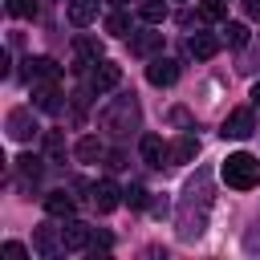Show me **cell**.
I'll return each instance as SVG.
<instances>
[{
  "instance_id": "1",
  "label": "cell",
  "mask_w": 260,
  "mask_h": 260,
  "mask_svg": "<svg viewBox=\"0 0 260 260\" xmlns=\"http://www.w3.org/2000/svg\"><path fill=\"white\" fill-rule=\"evenodd\" d=\"M219 179L232 187V191H252L260 183V158L248 154V150H236L219 162Z\"/></svg>"
},
{
  "instance_id": "2",
  "label": "cell",
  "mask_w": 260,
  "mask_h": 260,
  "mask_svg": "<svg viewBox=\"0 0 260 260\" xmlns=\"http://www.w3.org/2000/svg\"><path fill=\"white\" fill-rule=\"evenodd\" d=\"M122 81V65H114V61H93V69H89V89L93 93H106V89H114Z\"/></svg>"
},
{
  "instance_id": "3",
  "label": "cell",
  "mask_w": 260,
  "mask_h": 260,
  "mask_svg": "<svg viewBox=\"0 0 260 260\" xmlns=\"http://www.w3.org/2000/svg\"><path fill=\"white\" fill-rule=\"evenodd\" d=\"M24 65H28V69H24V77H28V85H45V81H61V69H57V61H49V57H28Z\"/></svg>"
},
{
  "instance_id": "4",
  "label": "cell",
  "mask_w": 260,
  "mask_h": 260,
  "mask_svg": "<svg viewBox=\"0 0 260 260\" xmlns=\"http://www.w3.org/2000/svg\"><path fill=\"white\" fill-rule=\"evenodd\" d=\"M223 138H248V134H256V118H252V110H232L228 118H223V130H219Z\"/></svg>"
},
{
  "instance_id": "5",
  "label": "cell",
  "mask_w": 260,
  "mask_h": 260,
  "mask_svg": "<svg viewBox=\"0 0 260 260\" xmlns=\"http://www.w3.org/2000/svg\"><path fill=\"white\" fill-rule=\"evenodd\" d=\"M61 248H65V252L89 248V228H85L81 219H65V228H61Z\"/></svg>"
},
{
  "instance_id": "6",
  "label": "cell",
  "mask_w": 260,
  "mask_h": 260,
  "mask_svg": "<svg viewBox=\"0 0 260 260\" xmlns=\"http://www.w3.org/2000/svg\"><path fill=\"white\" fill-rule=\"evenodd\" d=\"M175 77H179V65H175L171 57H154V61L146 65V81H150V85H175Z\"/></svg>"
},
{
  "instance_id": "7",
  "label": "cell",
  "mask_w": 260,
  "mask_h": 260,
  "mask_svg": "<svg viewBox=\"0 0 260 260\" xmlns=\"http://www.w3.org/2000/svg\"><path fill=\"white\" fill-rule=\"evenodd\" d=\"M73 207H77V199H73V195H69L65 187H61V191H49V195H45V211H49L53 219H69V215H73Z\"/></svg>"
},
{
  "instance_id": "8",
  "label": "cell",
  "mask_w": 260,
  "mask_h": 260,
  "mask_svg": "<svg viewBox=\"0 0 260 260\" xmlns=\"http://www.w3.org/2000/svg\"><path fill=\"white\" fill-rule=\"evenodd\" d=\"M187 53H191L195 61H211V57L219 53V37H211V32H195V37L187 41Z\"/></svg>"
},
{
  "instance_id": "9",
  "label": "cell",
  "mask_w": 260,
  "mask_h": 260,
  "mask_svg": "<svg viewBox=\"0 0 260 260\" xmlns=\"http://www.w3.org/2000/svg\"><path fill=\"white\" fill-rule=\"evenodd\" d=\"M8 134H12L16 142L32 138V134H37V122H32V114H28V110H12V114H8Z\"/></svg>"
},
{
  "instance_id": "10",
  "label": "cell",
  "mask_w": 260,
  "mask_h": 260,
  "mask_svg": "<svg viewBox=\"0 0 260 260\" xmlns=\"http://www.w3.org/2000/svg\"><path fill=\"white\" fill-rule=\"evenodd\" d=\"M118 195H122V191H118L110 179H102V183H93V195H89V199H93V207L106 215V211H114V207H118Z\"/></svg>"
},
{
  "instance_id": "11",
  "label": "cell",
  "mask_w": 260,
  "mask_h": 260,
  "mask_svg": "<svg viewBox=\"0 0 260 260\" xmlns=\"http://www.w3.org/2000/svg\"><path fill=\"white\" fill-rule=\"evenodd\" d=\"M138 150H142V158H146L150 167H162V158H167V146H162V138H158V134H142Z\"/></svg>"
},
{
  "instance_id": "12",
  "label": "cell",
  "mask_w": 260,
  "mask_h": 260,
  "mask_svg": "<svg viewBox=\"0 0 260 260\" xmlns=\"http://www.w3.org/2000/svg\"><path fill=\"white\" fill-rule=\"evenodd\" d=\"M98 16V0H69V24H89Z\"/></svg>"
},
{
  "instance_id": "13",
  "label": "cell",
  "mask_w": 260,
  "mask_h": 260,
  "mask_svg": "<svg viewBox=\"0 0 260 260\" xmlns=\"http://www.w3.org/2000/svg\"><path fill=\"white\" fill-rule=\"evenodd\" d=\"M195 154H199V138H195V134H183V138L171 146V158H175V162H191Z\"/></svg>"
},
{
  "instance_id": "14",
  "label": "cell",
  "mask_w": 260,
  "mask_h": 260,
  "mask_svg": "<svg viewBox=\"0 0 260 260\" xmlns=\"http://www.w3.org/2000/svg\"><path fill=\"white\" fill-rule=\"evenodd\" d=\"M138 16H142L146 24H162V20H167V0H142V4H138Z\"/></svg>"
},
{
  "instance_id": "15",
  "label": "cell",
  "mask_w": 260,
  "mask_h": 260,
  "mask_svg": "<svg viewBox=\"0 0 260 260\" xmlns=\"http://www.w3.org/2000/svg\"><path fill=\"white\" fill-rule=\"evenodd\" d=\"M32 93H37V110H57V81L32 85Z\"/></svg>"
},
{
  "instance_id": "16",
  "label": "cell",
  "mask_w": 260,
  "mask_h": 260,
  "mask_svg": "<svg viewBox=\"0 0 260 260\" xmlns=\"http://www.w3.org/2000/svg\"><path fill=\"white\" fill-rule=\"evenodd\" d=\"M73 154H77L81 162H93V158H102V142H98V138L89 134V138H81V142L73 146Z\"/></svg>"
},
{
  "instance_id": "17",
  "label": "cell",
  "mask_w": 260,
  "mask_h": 260,
  "mask_svg": "<svg viewBox=\"0 0 260 260\" xmlns=\"http://www.w3.org/2000/svg\"><path fill=\"white\" fill-rule=\"evenodd\" d=\"M158 41H162V32H142V37L130 41V53H138V57H142V53H154Z\"/></svg>"
},
{
  "instance_id": "18",
  "label": "cell",
  "mask_w": 260,
  "mask_h": 260,
  "mask_svg": "<svg viewBox=\"0 0 260 260\" xmlns=\"http://www.w3.org/2000/svg\"><path fill=\"white\" fill-rule=\"evenodd\" d=\"M77 61H102V41L77 37Z\"/></svg>"
},
{
  "instance_id": "19",
  "label": "cell",
  "mask_w": 260,
  "mask_h": 260,
  "mask_svg": "<svg viewBox=\"0 0 260 260\" xmlns=\"http://www.w3.org/2000/svg\"><path fill=\"white\" fill-rule=\"evenodd\" d=\"M223 32H228L223 41H228L232 49H244V45H248V24H240V20H232V24L223 28Z\"/></svg>"
},
{
  "instance_id": "20",
  "label": "cell",
  "mask_w": 260,
  "mask_h": 260,
  "mask_svg": "<svg viewBox=\"0 0 260 260\" xmlns=\"http://www.w3.org/2000/svg\"><path fill=\"white\" fill-rule=\"evenodd\" d=\"M45 154H49L53 162H61V158H65V138H61L57 130H49V134H45Z\"/></svg>"
},
{
  "instance_id": "21",
  "label": "cell",
  "mask_w": 260,
  "mask_h": 260,
  "mask_svg": "<svg viewBox=\"0 0 260 260\" xmlns=\"http://www.w3.org/2000/svg\"><path fill=\"white\" fill-rule=\"evenodd\" d=\"M8 16H16V20H32V16H37V0H8Z\"/></svg>"
},
{
  "instance_id": "22",
  "label": "cell",
  "mask_w": 260,
  "mask_h": 260,
  "mask_svg": "<svg viewBox=\"0 0 260 260\" xmlns=\"http://www.w3.org/2000/svg\"><path fill=\"white\" fill-rule=\"evenodd\" d=\"M223 12H228L223 0H203L199 4V20H223Z\"/></svg>"
},
{
  "instance_id": "23",
  "label": "cell",
  "mask_w": 260,
  "mask_h": 260,
  "mask_svg": "<svg viewBox=\"0 0 260 260\" xmlns=\"http://www.w3.org/2000/svg\"><path fill=\"white\" fill-rule=\"evenodd\" d=\"M126 28H130V20H126V12H110V16H106V32H110V37H122Z\"/></svg>"
},
{
  "instance_id": "24",
  "label": "cell",
  "mask_w": 260,
  "mask_h": 260,
  "mask_svg": "<svg viewBox=\"0 0 260 260\" xmlns=\"http://www.w3.org/2000/svg\"><path fill=\"white\" fill-rule=\"evenodd\" d=\"M16 162H20V175H24V179H37V175H41V158H32V154H20Z\"/></svg>"
},
{
  "instance_id": "25",
  "label": "cell",
  "mask_w": 260,
  "mask_h": 260,
  "mask_svg": "<svg viewBox=\"0 0 260 260\" xmlns=\"http://www.w3.org/2000/svg\"><path fill=\"white\" fill-rule=\"evenodd\" d=\"M37 256H53V232L49 228L37 232Z\"/></svg>"
},
{
  "instance_id": "26",
  "label": "cell",
  "mask_w": 260,
  "mask_h": 260,
  "mask_svg": "<svg viewBox=\"0 0 260 260\" xmlns=\"http://www.w3.org/2000/svg\"><path fill=\"white\" fill-rule=\"evenodd\" d=\"M0 256H4V260H24L28 252H24V244H16V240H8V244L0 248Z\"/></svg>"
},
{
  "instance_id": "27",
  "label": "cell",
  "mask_w": 260,
  "mask_h": 260,
  "mask_svg": "<svg viewBox=\"0 0 260 260\" xmlns=\"http://www.w3.org/2000/svg\"><path fill=\"white\" fill-rule=\"evenodd\" d=\"M126 203H130V207H146V191H142V187H130V191H126Z\"/></svg>"
},
{
  "instance_id": "28",
  "label": "cell",
  "mask_w": 260,
  "mask_h": 260,
  "mask_svg": "<svg viewBox=\"0 0 260 260\" xmlns=\"http://www.w3.org/2000/svg\"><path fill=\"white\" fill-rule=\"evenodd\" d=\"M244 8H248V16H252V20H260V0H244Z\"/></svg>"
},
{
  "instance_id": "29",
  "label": "cell",
  "mask_w": 260,
  "mask_h": 260,
  "mask_svg": "<svg viewBox=\"0 0 260 260\" xmlns=\"http://www.w3.org/2000/svg\"><path fill=\"white\" fill-rule=\"evenodd\" d=\"M252 102H256V106H260V81H256V85H252Z\"/></svg>"
},
{
  "instance_id": "30",
  "label": "cell",
  "mask_w": 260,
  "mask_h": 260,
  "mask_svg": "<svg viewBox=\"0 0 260 260\" xmlns=\"http://www.w3.org/2000/svg\"><path fill=\"white\" fill-rule=\"evenodd\" d=\"M114 4H126V0H114Z\"/></svg>"
},
{
  "instance_id": "31",
  "label": "cell",
  "mask_w": 260,
  "mask_h": 260,
  "mask_svg": "<svg viewBox=\"0 0 260 260\" xmlns=\"http://www.w3.org/2000/svg\"><path fill=\"white\" fill-rule=\"evenodd\" d=\"M256 134H260V130H256Z\"/></svg>"
}]
</instances>
